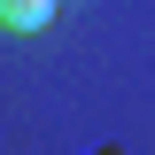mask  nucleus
Here are the masks:
<instances>
[{"label":"nucleus","mask_w":155,"mask_h":155,"mask_svg":"<svg viewBox=\"0 0 155 155\" xmlns=\"http://www.w3.org/2000/svg\"><path fill=\"white\" fill-rule=\"evenodd\" d=\"M62 0H0V31H47Z\"/></svg>","instance_id":"obj_1"}]
</instances>
